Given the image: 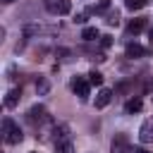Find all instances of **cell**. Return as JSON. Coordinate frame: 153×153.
<instances>
[{
	"mask_svg": "<svg viewBox=\"0 0 153 153\" xmlns=\"http://www.w3.org/2000/svg\"><path fill=\"white\" fill-rule=\"evenodd\" d=\"M2 134H5V141H7L10 146H17V143L24 139L22 129L12 122V117H5V120H2Z\"/></svg>",
	"mask_w": 153,
	"mask_h": 153,
	"instance_id": "1",
	"label": "cell"
},
{
	"mask_svg": "<svg viewBox=\"0 0 153 153\" xmlns=\"http://www.w3.org/2000/svg\"><path fill=\"white\" fill-rule=\"evenodd\" d=\"M110 153H129V139H127V134H115Z\"/></svg>",
	"mask_w": 153,
	"mask_h": 153,
	"instance_id": "2",
	"label": "cell"
},
{
	"mask_svg": "<svg viewBox=\"0 0 153 153\" xmlns=\"http://www.w3.org/2000/svg\"><path fill=\"white\" fill-rule=\"evenodd\" d=\"M72 91L81 98V100H86L88 98V81L84 79V76H76V79H72Z\"/></svg>",
	"mask_w": 153,
	"mask_h": 153,
	"instance_id": "3",
	"label": "cell"
},
{
	"mask_svg": "<svg viewBox=\"0 0 153 153\" xmlns=\"http://www.w3.org/2000/svg\"><path fill=\"white\" fill-rule=\"evenodd\" d=\"M26 117H29L31 124H36V122H48V115H45V108H43V105H33Z\"/></svg>",
	"mask_w": 153,
	"mask_h": 153,
	"instance_id": "4",
	"label": "cell"
},
{
	"mask_svg": "<svg viewBox=\"0 0 153 153\" xmlns=\"http://www.w3.org/2000/svg\"><path fill=\"white\" fill-rule=\"evenodd\" d=\"M50 10H53L55 14H69V12H72V0H55V2L50 5Z\"/></svg>",
	"mask_w": 153,
	"mask_h": 153,
	"instance_id": "5",
	"label": "cell"
},
{
	"mask_svg": "<svg viewBox=\"0 0 153 153\" xmlns=\"http://www.w3.org/2000/svg\"><path fill=\"white\" fill-rule=\"evenodd\" d=\"M110 100H112V91H110V88H100L98 96H96V108L100 110V108H105Z\"/></svg>",
	"mask_w": 153,
	"mask_h": 153,
	"instance_id": "6",
	"label": "cell"
},
{
	"mask_svg": "<svg viewBox=\"0 0 153 153\" xmlns=\"http://www.w3.org/2000/svg\"><path fill=\"white\" fill-rule=\"evenodd\" d=\"M146 55H148V50L143 45H139V43H129L127 45V57H146Z\"/></svg>",
	"mask_w": 153,
	"mask_h": 153,
	"instance_id": "7",
	"label": "cell"
},
{
	"mask_svg": "<svg viewBox=\"0 0 153 153\" xmlns=\"http://www.w3.org/2000/svg\"><path fill=\"white\" fill-rule=\"evenodd\" d=\"M141 108H143V100L141 98H129L127 103H124V112H141Z\"/></svg>",
	"mask_w": 153,
	"mask_h": 153,
	"instance_id": "8",
	"label": "cell"
},
{
	"mask_svg": "<svg viewBox=\"0 0 153 153\" xmlns=\"http://www.w3.org/2000/svg\"><path fill=\"white\" fill-rule=\"evenodd\" d=\"M139 139H141L143 143H146V141H153V122H151V120L141 124V134H139Z\"/></svg>",
	"mask_w": 153,
	"mask_h": 153,
	"instance_id": "9",
	"label": "cell"
},
{
	"mask_svg": "<svg viewBox=\"0 0 153 153\" xmlns=\"http://www.w3.org/2000/svg\"><path fill=\"white\" fill-rule=\"evenodd\" d=\"M143 26H146V19H143V17H139V19H131V22H129L127 31L136 36V33H141V31H143Z\"/></svg>",
	"mask_w": 153,
	"mask_h": 153,
	"instance_id": "10",
	"label": "cell"
},
{
	"mask_svg": "<svg viewBox=\"0 0 153 153\" xmlns=\"http://www.w3.org/2000/svg\"><path fill=\"white\" fill-rule=\"evenodd\" d=\"M19 98H22V91H19V88H12V91L5 96V108H14V105L19 103Z\"/></svg>",
	"mask_w": 153,
	"mask_h": 153,
	"instance_id": "11",
	"label": "cell"
},
{
	"mask_svg": "<svg viewBox=\"0 0 153 153\" xmlns=\"http://www.w3.org/2000/svg\"><path fill=\"white\" fill-rule=\"evenodd\" d=\"M53 134H55V143H57V141H65V139H67V134H69V127H67V124L53 127Z\"/></svg>",
	"mask_w": 153,
	"mask_h": 153,
	"instance_id": "12",
	"label": "cell"
},
{
	"mask_svg": "<svg viewBox=\"0 0 153 153\" xmlns=\"http://www.w3.org/2000/svg\"><path fill=\"white\" fill-rule=\"evenodd\" d=\"M55 153H74V146H72V141H69V139H65V141H57V143H55Z\"/></svg>",
	"mask_w": 153,
	"mask_h": 153,
	"instance_id": "13",
	"label": "cell"
},
{
	"mask_svg": "<svg viewBox=\"0 0 153 153\" xmlns=\"http://www.w3.org/2000/svg\"><path fill=\"white\" fill-rule=\"evenodd\" d=\"M81 38H84V41H96V38H98V29H96V26H86V29L81 31Z\"/></svg>",
	"mask_w": 153,
	"mask_h": 153,
	"instance_id": "14",
	"label": "cell"
},
{
	"mask_svg": "<svg viewBox=\"0 0 153 153\" xmlns=\"http://www.w3.org/2000/svg\"><path fill=\"white\" fill-rule=\"evenodd\" d=\"M88 84H91V86H100V84H103V74L96 72V69L88 72Z\"/></svg>",
	"mask_w": 153,
	"mask_h": 153,
	"instance_id": "15",
	"label": "cell"
},
{
	"mask_svg": "<svg viewBox=\"0 0 153 153\" xmlns=\"http://www.w3.org/2000/svg\"><path fill=\"white\" fill-rule=\"evenodd\" d=\"M124 5H127V10H131V12H134V10H141V7L146 5V0H127Z\"/></svg>",
	"mask_w": 153,
	"mask_h": 153,
	"instance_id": "16",
	"label": "cell"
},
{
	"mask_svg": "<svg viewBox=\"0 0 153 153\" xmlns=\"http://www.w3.org/2000/svg\"><path fill=\"white\" fill-rule=\"evenodd\" d=\"M108 7H110V0H100L96 7H91V12H105Z\"/></svg>",
	"mask_w": 153,
	"mask_h": 153,
	"instance_id": "17",
	"label": "cell"
},
{
	"mask_svg": "<svg viewBox=\"0 0 153 153\" xmlns=\"http://www.w3.org/2000/svg\"><path fill=\"white\" fill-rule=\"evenodd\" d=\"M100 45H103V48H110V45H112V36H108V33L100 36Z\"/></svg>",
	"mask_w": 153,
	"mask_h": 153,
	"instance_id": "18",
	"label": "cell"
},
{
	"mask_svg": "<svg viewBox=\"0 0 153 153\" xmlns=\"http://www.w3.org/2000/svg\"><path fill=\"white\" fill-rule=\"evenodd\" d=\"M36 88H38V93H45V91H48V81H41V84H36Z\"/></svg>",
	"mask_w": 153,
	"mask_h": 153,
	"instance_id": "19",
	"label": "cell"
},
{
	"mask_svg": "<svg viewBox=\"0 0 153 153\" xmlns=\"http://www.w3.org/2000/svg\"><path fill=\"white\" fill-rule=\"evenodd\" d=\"M84 22H86V14H76L74 17V24H84Z\"/></svg>",
	"mask_w": 153,
	"mask_h": 153,
	"instance_id": "20",
	"label": "cell"
},
{
	"mask_svg": "<svg viewBox=\"0 0 153 153\" xmlns=\"http://www.w3.org/2000/svg\"><path fill=\"white\" fill-rule=\"evenodd\" d=\"M117 22H120L117 14H110V17H108V24H115V26H117Z\"/></svg>",
	"mask_w": 153,
	"mask_h": 153,
	"instance_id": "21",
	"label": "cell"
},
{
	"mask_svg": "<svg viewBox=\"0 0 153 153\" xmlns=\"http://www.w3.org/2000/svg\"><path fill=\"white\" fill-rule=\"evenodd\" d=\"M131 153H148V151H146V148H134Z\"/></svg>",
	"mask_w": 153,
	"mask_h": 153,
	"instance_id": "22",
	"label": "cell"
},
{
	"mask_svg": "<svg viewBox=\"0 0 153 153\" xmlns=\"http://www.w3.org/2000/svg\"><path fill=\"white\" fill-rule=\"evenodd\" d=\"M148 38H151V43H153V29H151V31H148Z\"/></svg>",
	"mask_w": 153,
	"mask_h": 153,
	"instance_id": "23",
	"label": "cell"
},
{
	"mask_svg": "<svg viewBox=\"0 0 153 153\" xmlns=\"http://www.w3.org/2000/svg\"><path fill=\"white\" fill-rule=\"evenodd\" d=\"M2 2H14V0H2Z\"/></svg>",
	"mask_w": 153,
	"mask_h": 153,
	"instance_id": "24",
	"label": "cell"
}]
</instances>
